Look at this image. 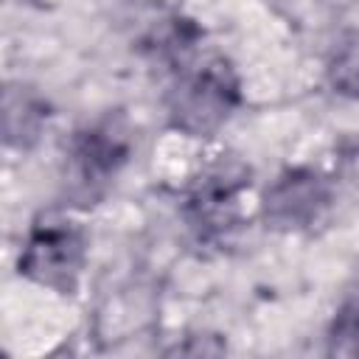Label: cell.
<instances>
[{"mask_svg":"<svg viewBox=\"0 0 359 359\" xmlns=\"http://www.w3.org/2000/svg\"><path fill=\"white\" fill-rule=\"evenodd\" d=\"M325 76L337 95L359 101V31L345 34L334 45L325 62Z\"/></svg>","mask_w":359,"mask_h":359,"instance_id":"obj_7","label":"cell"},{"mask_svg":"<svg viewBox=\"0 0 359 359\" xmlns=\"http://www.w3.org/2000/svg\"><path fill=\"white\" fill-rule=\"evenodd\" d=\"M250 188V168L238 160H219L205 168L182 196V219L199 241H222L241 222V199Z\"/></svg>","mask_w":359,"mask_h":359,"instance_id":"obj_4","label":"cell"},{"mask_svg":"<svg viewBox=\"0 0 359 359\" xmlns=\"http://www.w3.org/2000/svg\"><path fill=\"white\" fill-rule=\"evenodd\" d=\"M325 339H328V353L359 356V294L348 297L339 306Z\"/></svg>","mask_w":359,"mask_h":359,"instance_id":"obj_8","label":"cell"},{"mask_svg":"<svg viewBox=\"0 0 359 359\" xmlns=\"http://www.w3.org/2000/svg\"><path fill=\"white\" fill-rule=\"evenodd\" d=\"M334 202L331 180L309 165L280 171L261 196V216L266 227L280 233H297L317 224Z\"/></svg>","mask_w":359,"mask_h":359,"instance_id":"obj_5","label":"cell"},{"mask_svg":"<svg viewBox=\"0 0 359 359\" xmlns=\"http://www.w3.org/2000/svg\"><path fill=\"white\" fill-rule=\"evenodd\" d=\"M48 104L42 95H36L31 87L8 84L3 95V135L8 149H31L45 123H48Z\"/></svg>","mask_w":359,"mask_h":359,"instance_id":"obj_6","label":"cell"},{"mask_svg":"<svg viewBox=\"0 0 359 359\" xmlns=\"http://www.w3.org/2000/svg\"><path fill=\"white\" fill-rule=\"evenodd\" d=\"M241 104V81L222 56L188 59L174 70L165 93V115L171 129L188 137L216 135Z\"/></svg>","mask_w":359,"mask_h":359,"instance_id":"obj_1","label":"cell"},{"mask_svg":"<svg viewBox=\"0 0 359 359\" xmlns=\"http://www.w3.org/2000/svg\"><path fill=\"white\" fill-rule=\"evenodd\" d=\"M132 157V132L121 115H101L73 132L65 149L67 196L98 199Z\"/></svg>","mask_w":359,"mask_h":359,"instance_id":"obj_3","label":"cell"},{"mask_svg":"<svg viewBox=\"0 0 359 359\" xmlns=\"http://www.w3.org/2000/svg\"><path fill=\"white\" fill-rule=\"evenodd\" d=\"M87 266V230L79 219L62 210L39 213L20 247L17 269L25 280L56 292L73 294Z\"/></svg>","mask_w":359,"mask_h":359,"instance_id":"obj_2","label":"cell"}]
</instances>
